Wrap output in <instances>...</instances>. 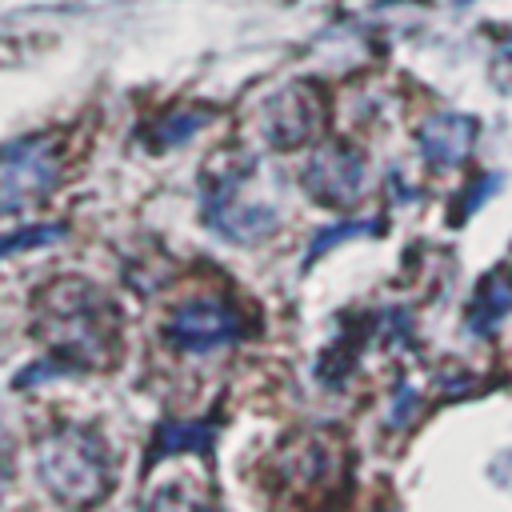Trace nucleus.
<instances>
[{
  "label": "nucleus",
  "instance_id": "6e6552de",
  "mask_svg": "<svg viewBox=\"0 0 512 512\" xmlns=\"http://www.w3.org/2000/svg\"><path fill=\"white\" fill-rule=\"evenodd\" d=\"M476 144V120L460 112H440L420 132V152L432 168H456Z\"/></svg>",
  "mask_w": 512,
  "mask_h": 512
},
{
  "label": "nucleus",
  "instance_id": "1a4fd4ad",
  "mask_svg": "<svg viewBox=\"0 0 512 512\" xmlns=\"http://www.w3.org/2000/svg\"><path fill=\"white\" fill-rule=\"evenodd\" d=\"M512 312V272L508 268H496L480 280L472 304H468V324L472 332H488L496 320H504Z\"/></svg>",
  "mask_w": 512,
  "mask_h": 512
},
{
  "label": "nucleus",
  "instance_id": "20e7f679",
  "mask_svg": "<svg viewBox=\"0 0 512 512\" xmlns=\"http://www.w3.org/2000/svg\"><path fill=\"white\" fill-rule=\"evenodd\" d=\"M60 140L56 136H28L0 152V212H16L40 200L60 180Z\"/></svg>",
  "mask_w": 512,
  "mask_h": 512
},
{
  "label": "nucleus",
  "instance_id": "423d86ee",
  "mask_svg": "<svg viewBox=\"0 0 512 512\" xmlns=\"http://www.w3.org/2000/svg\"><path fill=\"white\" fill-rule=\"evenodd\" d=\"M244 336L240 312L220 296H192L176 304L164 320V340L180 352H208Z\"/></svg>",
  "mask_w": 512,
  "mask_h": 512
},
{
  "label": "nucleus",
  "instance_id": "f257e3e1",
  "mask_svg": "<svg viewBox=\"0 0 512 512\" xmlns=\"http://www.w3.org/2000/svg\"><path fill=\"white\" fill-rule=\"evenodd\" d=\"M32 332L68 368H112L120 356V316L112 300L80 276L40 288L32 304Z\"/></svg>",
  "mask_w": 512,
  "mask_h": 512
},
{
  "label": "nucleus",
  "instance_id": "0eeeda50",
  "mask_svg": "<svg viewBox=\"0 0 512 512\" xmlns=\"http://www.w3.org/2000/svg\"><path fill=\"white\" fill-rule=\"evenodd\" d=\"M364 176H368V164H364V152L352 148V144H324L300 172V184L304 192L324 204V208H352L364 192Z\"/></svg>",
  "mask_w": 512,
  "mask_h": 512
},
{
  "label": "nucleus",
  "instance_id": "39448f33",
  "mask_svg": "<svg viewBox=\"0 0 512 512\" xmlns=\"http://www.w3.org/2000/svg\"><path fill=\"white\" fill-rule=\"evenodd\" d=\"M256 124H260V136L272 148H280V152L304 148L324 132V96H320L316 84L292 80V84H284L280 92H272L264 100Z\"/></svg>",
  "mask_w": 512,
  "mask_h": 512
},
{
  "label": "nucleus",
  "instance_id": "7ed1b4c3",
  "mask_svg": "<svg viewBox=\"0 0 512 512\" xmlns=\"http://www.w3.org/2000/svg\"><path fill=\"white\" fill-rule=\"evenodd\" d=\"M276 480L300 512H328L348 488V448L332 432H300L276 456Z\"/></svg>",
  "mask_w": 512,
  "mask_h": 512
},
{
  "label": "nucleus",
  "instance_id": "f8f14e48",
  "mask_svg": "<svg viewBox=\"0 0 512 512\" xmlns=\"http://www.w3.org/2000/svg\"><path fill=\"white\" fill-rule=\"evenodd\" d=\"M204 120H208V112H184L180 120L164 124V136H160V140H164V144H172V140H184V136H188L192 128H200Z\"/></svg>",
  "mask_w": 512,
  "mask_h": 512
},
{
  "label": "nucleus",
  "instance_id": "9b49d317",
  "mask_svg": "<svg viewBox=\"0 0 512 512\" xmlns=\"http://www.w3.org/2000/svg\"><path fill=\"white\" fill-rule=\"evenodd\" d=\"M144 512H216V508H212L196 488H184V480H176V484L156 488V492L148 496Z\"/></svg>",
  "mask_w": 512,
  "mask_h": 512
},
{
  "label": "nucleus",
  "instance_id": "4468645a",
  "mask_svg": "<svg viewBox=\"0 0 512 512\" xmlns=\"http://www.w3.org/2000/svg\"><path fill=\"white\" fill-rule=\"evenodd\" d=\"M500 52H504V60H512V32L500 40Z\"/></svg>",
  "mask_w": 512,
  "mask_h": 512
},
{
  "label": "nucleus",
  "instance_id": "ddd939ff",
  "mask_svg": "<svg viewBox=\"0 0 512 512\" xmlns=\"http://www.w3.org/2000/svg\"><path fill=\"white\" fill-rule=\"evenodd\" d=\"M8 480H12V444H8V436L0 432V496H4Z\"/></svg>",
  "mask_w": 512,
  "mask_h": 512
},
{
  "label": "nucleus",
  "instance_id": "f03ea898",
  "mask_svg": "<svg viewBox=\"0 0 512 512\" xmlns=\"http://www.w3.org/2000/svg\"><path fill=\"white\" fill-rule=\"evenodd\" d=\"M36 472L64 508H92L112 492V460L100 432L84 424H56L36 444Z\"/></svg>",
  "mask_w": 512,
  "mask_h": 512
},
{
  "label": "nucleus",
  "instance_id": "9d476101",
  "mask_svg": "<svg viewBox=\"0 0 512 512\" xmlns=\"http://www.w3.org/2000/svg\"><path fill=\"white\" fill-rule=\"evenodd\" d=\"M212 436H216V428L208 420H164L152 436L148 464H156L164 456H176V452H208Z\"/></svg>",
  "mask_w": 512,
  "mask_h": 512
}]
</instances>
